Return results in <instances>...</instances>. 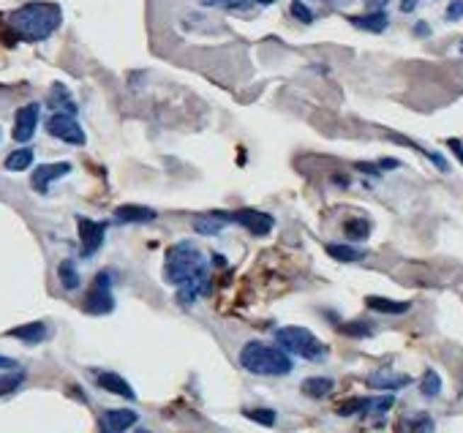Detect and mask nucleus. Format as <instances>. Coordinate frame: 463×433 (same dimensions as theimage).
<instances>
[{
	"label": "nucleus",
	"instance_id": "obj_1",
	"mask_svg": "<svg viewBox=\"0 0 463 433\" xmlns=\"http://www.w3.org/2000/svg\"><path fill=\"white\" fill-rule=\"evenodd\" d=\"M60 19H63V11L57 3L38 0V3H25L22 9H17L8 17V22L25 41H44L60 28Z\"/></svg>",
	"mask_w": 463,
	"mask_h": 433
},
{
	"label": "nucleus",
	"instance_id": "obj_2",
	"mask_svg": "<svg viewBox=\"0 0 463 433\" xmlns=\"http://www.w3.org/2000/svg\"><path fill=\"white\" fill-rule=\"evenodd\" d=\"M207 273H210V264L194 243L180 240L166 251V259H164V281L166 283L183 286V283L207 276Z\"/></svg>",
	"mask_w": 463,
	"mask_h": 433
},
{
	"label": "nucleus",
	"instance_id": "obj_3",
	"mask_svg": "<svg viewBox=\"0 0 463 433\" xmlns=\"http://www.w3.org/2000/svg\"><path fill=\"white\" fill-rule=\"evenodd\" d=\"M237 360L253 376H289L292 368H295V360L286 354L284 349L278 344L270 347L265 341H248L246 347L240 349Z\"/></svg>",
	"mask_w": 463,
	"mask_h": 433
},
{
	"label": "nucleus",
	"instance_id": "obj_4",
	"mask_svg": "<svg viewBox=\"0 0 463 433\" xmlns=\"http://www.w3.org/2000/svg\"><path fill=\"white\" fill-rule=\"evenodd\" d=\"M275 344L284 349L289 357L295 354V357H303L308 363H324L327 360V352H330L311 330L297 327V325L275 330Z\"/></svg>",
	"mask_w": 463,
	"mask_h": 433
},
{
	"label": "nucleus",
	"instance_id": "obj_5",
	"mask_svg": "<svg viewBox=\"0 0 463 433\" xmlns=\"http://www.w3.org/2000/svg\"><path fill=\"white\" fill-rule=\"evenodd\" d=\"M218 215L224 221L243 226L253 237H268L270 232L275 229V218L270 213H262V210H253V208H240V210H232V213H218Z\"/></svg>",
	"mask_w": 463,
	"mask_h": 433
},
{
	"label": "nucleus",
	"instance_id": "obj_6",
	"mask_svg": "<svg viewBox=\"0 0 463 433\" xmlns=\"http://www.w3.org/2000/svg\"><path fill=\"white\" fill-rule=\"evenodd\" d=\"M85 311L93 313V316H107V313L115 311V295H112V276H109V270L96 276L90 292L85 295Z\"/></svg>",
	"mask_w": 463,
	"mask_h": 433
},
{
	"label": "nucleus",
	"instance_id": "obj_7",
	"mask_svg": "<svg viewBox=\"0 0 463 433\" xmlns=\"http://www.w3.org/2000/svg\"><path fill=\"white\" fill-rule=\"evenodd\" d=\"M47 134L55 139H60V142H66V145H76V147H82L88 137H85V131H82V125L76 123L74 115H66V112H52L50 115V120H47Z\"/></svg>",
	"mask_w": 463,
	"mask_h": 433
},
{
	"label": "nucleus",
	"instance_id": "obj_8",
	"mask_svg": "<svg viewBox=\"0 0 463 433\" xmlns=\"http://www.w3.org/2000/svg\"><path fill=\"white\" fill-rule=\"evenodd\" d=\"M76 232H79V243H82V257H93L101 245H104V235H107V226L79 215L76 218Z\"/></svg>",
	"mask_w": 463,
	"mask_h": 433
},
{
	"label": "nucleus",
	"instance_id": "obj_9",
	"mask_svg": "<svg viewBox=\"0 0 463 433\" xmlns=\"http://www.w3.org/2000/svg\"><path fill=\"white\" fill-rule=\"evenodd\" d=\"M38 115H41V106L38 104H25L17 109V115H14V131H11V137L14 142H30L33 134H36V125H38Z\"/></svg>",
	"mask_w": 463,
	"mask_h": 433
},
{
	"label": "nucleus",
	"instance_id": "obj_10",
	"mask_svg": "<svg viewBox=\"0 0 463 433\" xmlns=\"http://www.w3.org/2000/svg\"><path fill=\"white\" fill-rule=\"evenodd\" d=\"M69 172H72V164H69V161L41 164V167H36V172L30 174V186H33V191H36V193H47L55 180L66 177Z\"/></svg>",
	"mask_w": 463,
	"mask_h": 433
},
{
	"label": "nucleus",
	"instance_id": "obj_11",
	"mask_svg": "<svg viewBox=\"0 0 463 433\" xmlns=\"http://www.w3.org/2000/svg\"><path fill=\"white\" fill-rule=\"evenodd\" d=\"M96 384L101 387V390H107L112 395H120L125 400H137V393H134V387L128 384V381L120 376V373H112V371H101L98 376H96Z\"/></svg>",
	"mask_w": 463,
	"mask_h": 433
},
{
	"label": "nucleus",
	"instance_id": "obj_12",
	"mask_svg": "<svg viewBox=\"0 0 463 433\" xmlns=\"http://www.w3.org/2000/svg\"><path fill=\"white\" fill-rule=\"evenodd\" d=\"M210 292V276H202V278H194V281H188V283H183L178 286V305L180 308H188V305H194L199 297H205Z\"/></svg>",
	"mask_w": 463,
	"mask_h": 433
},
{
	"label": "nucleus",
	"instance_id": "obj_13",
	"mask_svg": "<svg viewBox=\"0 0 463 433\" xmlns=\"http://www.w3.org/2000/svg\"><path fill=\"white\" fill-rule=\"evenodd\" d=\"M139 422V415L134 409H109L104 412V428L109 433H125Z\"/></svg>",
	"mask_w": 463,
	"mask_h": 433
},
{
	"label": "nucleus",
	"instance_id": "obj_14",
	"mask_svg": "<svg viewBox=\"0 0 463 433\" xmlns=\"http://www.w3.org/2000/svg\"><path fill=\"white\" fill-rule=\"evenodd\" d=\"M411 384V376L406 373H392V371H376L368 376V387H374V390H404V387H409Z\"/></svg>",
	"mask_w": 463,
	"mask_h": 433
},
{
	"label": "nucleus",
	"instance_id": "obj_15",
	"mask_svg": "<svg viewBox=\"0 0 463 433\" xmlns=\"http://www.w3.org/2000/svg\"><path fill=\"white\" fill-rule=\"evenodd\" d=\"M349 22L355 25L357 30H365V33H384L390 17L384 11H371V14H360V17H349Z\"/></svg>",
	"mask_w": 463,
	"mask_h": 433
},
{
	"label": "nucleus",
	"instance_id": "obj_16",
	"mask_svg": "<svg viewBox=\"0 0 463 433\" xmlns=\"http://www.w3.org/2000/svg\"><path fill=\"white\" fill-rule=\"evenodd\" d=\"M115 218L120 224H144V221H156V210L142 205H123L115 210Z\"/></svg>",
	"mask_w": 463,
	"mask_h": 433
},
{
	"label": "nucleus",
	"instance_id": "obj_17",
	"mask_svg": "<svg viewBox=\"0 0 463 433\" xmlns=\"http://www.w3.org/2000/svg\"><path fill=\"white\" fill-rule=\"evenodd\" d=\"M8 335H11V338H17V341H22V344H41V341H47L50 327H47L44 322H30V325L14 327Z\"/></svg>",
	"mask_w": 463,
	"mask_h": 433
},
{
	"label": "nucleus",
	"instance_id": "obj_18",
	"mask_svg": "<svg viewBox=\"0 0 463 433\" xmlns=\"http://www.w3.org/2000/svg\"><path fill=\"white\" fill-rule=\"evenodd\" d=\"M47 104L52 106L55 112L76 115V104H74L72 93H69V87L60 85V82H55V85H52V90H50V99H47Z\"/></svg>",
	"mask_w": 463,
	"mask_h": 433
},
{
	"label": "nucleus",
	"instance_id": "obj_19",
	"mask_svg": "<svg viewBox=\"0 0 463 433\" xmlns=\"http://www.w3.org/2000/svg\"><path fill=\"white\" fill-rule=\"evenodd\" d=\"M365 305L376 313H384V316H401L411 308L409 303H398V300H387V297H365Z\"/></svg>",
	"mask_w": 463,
	"mask_h": 433
},
{
	"label": "nucleus",
	"instance_id": "obj_20",
	"mask_svg": "<svg viewBox=\"0 0 463 433\" xmlns=\"http://www.w3.org/2000/svg\"><path fill=\"white\" fill-rule=\"evenodd\" d=\"M324 251H327L336 262H346V264L365 259V254H368V251L357 248V245H346V243H330V245H324Z\"/></svg>",
	"mask_w": 463,
	"mask_h": 433
},
{
	"label": "nucleus",
	"instance_id": "obj_21",
	"mask_svg": "<svg viewBox=\"0 0 463 433\" xmlns=\"http://www.w3.org/2000/svg\"><path fill=\"white\" fill-rule=\"evenodd\" d=\"M333 387H336V381L330 379V376H311V379L303 381V395H308V398H327L330 393H333Z\"/></svg>",
	"mask_w": 463,
	"mask_h": 433
},
{
	"label": "nucleus",
	"instance_id": "obj_22",
	"mask_svg": "<svg viewBox=\"0 0 463 433\" xmlns=\"http://www.w3.org/2000/svg\"><path fill=\"white\" fill-rule=\"evenodd\" d=\"M57 281H60V286H63L66 292H74V289H79L82 278H79V270H76L74 259H63L60 264H57Z\"/></svg>",
	"mask_w": 463,
	"mask_h": 433
},
{
	"label": "nucleus",
	"instance_id": "obj_23",
	"mask_svg": "<svg viewBox=\"0 0 463 433\" xmlns=\"http://www.w3.org/2000/svg\"><path fill=\"white\" fill-rule=\"evenodd\" d=\"M371 221L368 218H349V221H343V235L352 240V243H362V240H368L371 237Z\"/></svg>",
	"mask_w": 463,
	"mask_h": 433
},
{
	"label": "nucleus",
	"instance_id": "obj_24",
	"mask_svg": "<svg viewBox=\"0 0 463 433\" xmlns=\"http://www.w3.org/2000/svg\"><path fill=\"white\" fill-rule=\"evenodd\" d=\"M33 158H36L33 147H19V150H14V153L6 156V169H8V172H25V169H30Z\"/></svg>",
	"mask_w": 463,
	"mask_h": 433
},
{
	"label": "nucleus",
	"instance_id": "obj_25",
	"mask_svg": "<svg viewBox=\"0 0 463 433\" xmlns=\"http://www.w3.org/2000/svg\"><path fill=\"white\" fill-rule=\"evenodd\" d=\"M194 229L199 235H207V237H215L224 232V218L218 213H210V215H199L194 218Z\"/></svg>",
	"mask_w": 463,
	"mask_h": 433
},
{
	"label": "nucleus",
	"instance_id": "obj_26",
	"mask_svg": "<svg viewBox=\"0 0 463 433\" xmlns=\"http://www.w3.org/2000/svg\"><path fill=\"white\" fill-rule=\"evenodd\" d=\"M401 425H404V433H433V417L417 412V415L406 417Z\"/></svg>",
	"mask_w": 463,
	"mask_h": 433
},
{
	"label": "nucleus",
	"instance_id": "obj_27",
	"mask_svg": "<svg viewBox=\"0 0 463 433\" xmlns=\"http://www.w3.org/2000/svg\"><path fill=\"white\" fill-rule=\"evenodd\" d=\"M338 330L343 335H349V338H371L374 335V325L371 322H346V325H338Z\"/></svg>",
	"mask_w": 463,
	"mask_h": 433
},
{
	"label": "nucleus",
	"instance_id": "obj_28",
	"mask_svg": "<svg viewBox=\"0 0 463 433\" xmlns=\"http://www.w3.org/2000/svg\"><path fill=\"white\" fill-rule=\"evenodd\" d=\"M420 393H423L425 398H436V395L442 393V379H439V373H436V371H425V373H423Z\"/></svg>",
	"mask_w": 463,
	"mask_h": 433
},
{
	"label": "nucleus",
	"instance_id": "obj_29",
	"mask_svg": "<svg viewBox=\"0 0 463 433\" xmlns=\"http://www.w3.org/2000/svg\"><path fill=\"white\" fill-rule=\"evenodd\" d=\"M243 415L248 417V420H253L256 425H265V428H273L275 420H278V415H275L273 409H246Z\"/></svg>",
	"mask_w": 463,
	"mask_h": 433
},
{
	"label": "nucleus",
	"instance_id": "obj_30",
	"mask_svg": "<svg viewBox=\"0 0 463 433\" xmlns=\"http://www.w3.org/2000/svg\"><path fill=\"white\" fill-rule=\"evenodd\" d=\"M205 9H229V11H240L248 9L253 0H199Z\"/></svg>",
	"mask_w": 463,
	"mask_h": 433
},
{
	"label": "nucleus",
	"instance_id": "obj_31",
	"mask_svg": "<svg viewBox=\"0 0 463 433\" xmlns=\"http://www.w3.org/2000/svg\"><path fill=\"white\" fill-rule=\"evenodd\" d=\"M289 11H292V17L295 19H300V22H303V25H311V22H314V11H311V9H308V6H305L303 0H295V3H292V9H289Z\"/></svg>",
	"mask_w": 463,
	"mask_h": 433
},
{
	"label": "nucleus",
	"instance_id": "obj_32",
	"mask_svg": "<svg viewBox=\"0 0 463 433\" xmlns=\"http://www.w3.org/2000/svg\"><path fill=\"white\" fill-rule=\"evenodd\" d=\"M365 412V398H355V400H346L343 406H338V415L341 417H352V415H362Z\"/></svg>",
	"mask_w": 463,
	"mask_h": 433
},
{
	"label": "nucleus",
	"instance_id": "obj_33",
	"mask_svg": "<svg viewBox=\"0 0 463 433\" xmlns=\"http://www.w3.org/2000/svg\"><path fill=\"white\" fill-rule=\"evenodd\" d=\"M447 19H450V22L463 19V0H452V3L447 6Z\"/></svg>",
	"mask_w": 463,
	"mask_h": 433
},
{
	"label": "nucleus",
	"instance_id": "obj_34",
	"mask_svg": "<svg viewBox=\"0 0 463 433\" xmlns=\"http://www.w3.org/2000/svg\"><path fill=\"white\" fill-rule=\"evenodd\" d=\"M447 145H450V150H452V153L458 156V161L463 164V145H461V142H458V139H450Z\"/></svg>",
	"mask_w": 463,
	"mask_h": 433
},
{
	"label": "nucleus",
	"instance_id": "obj_35",
	"mask_svg": "<svg viewBox=\"0 0 463 433\" xmlns=\"http://www.w3.org/2000/svg\"><path fill=\"white\" fill-rule=\"evenodd\" d=\"M401 167V161H395V158H384V161H379V169H398Z\"/></svg>",
	"mask_w": 463,
	"mask_h": 433
},
{
	"label": "nucleus",
	"instance_id": "obj_36",
	"mask_svg": "<svg viewBox=\"0 0 463 433\" xmlns=\"http://www.w3.org/2000/svg\"><path fill=\"white\" fill-rule=\"evenodd\" d=\"M417 3H420V0H401V11H404V14H409V11L417 9Z\"/></svg>",
	"mask_w": 463,
	"mask_h": 433
},
{
	"label": "nucleus",
	"instance_id": "obj_37",
	"mask_svg": "<svg viewBox=\"0 0 463 433\" xmlns=\"http://www.w3.org/2000/svg\"><path fill=\"white\" fill-rule=\"evenodd\" d=\"M390 0H368V6L374 9V11H384V6H387Z\"/></svg>",
	"mask_w": 463,
	"mask_h": 433
},
{
	"label": "nucleus",
	"instance_id": "obj_38",
	"mask_svg": "<svg viewBox=\"0 0 463 433\" xmlns=\"http://www.w3.org/2000/svg\"><path fill=\"white\" fill-rule=\"evenodd\" d=\"M414 33H417V35H428V33H430V28H428L425 22H420V25L414 28Z\"/></svg>",
	"mask_w": 463,
	"mask_h": 433
},
{
	"label": "nucleus",
	"instance_id": "obj_39",
	"mask_svg": "<svg viewBox=\"0 0 463 433\" xmlns=\"http://www.w3.org/2000/svg\"><path fill=\"white\" fill-rule=\"evenodd\" d=\"M0 368H17V363L11 357H0Z\"/></svg>",
	"mask_w": 463,
	"mask_h": 433
},
{
	"label": "nucleus",
	"instance_id": "obj_40",
	"mask_svg": "<svg viewBox=\"0 0 463 433\" xmlns=\"http://www.w3.org/2000/svg\"><path fill=\"white\" fill-rule=\"evenodd\" d=\"M253 3H259V6H273L275 0H253Z\"/></svg>",
	"mask_w": 463,
	"mask_h": 433
},
{
	"label": "nucleus",
	"instance_id": "obj_41",
	"mask_svg": "<svg viewBox=\"0 0 463 433\" xmlns=\"http://www.w3.org/2000/svg\"><path fill=\"white\" fill-rule=\"evenodd\" d=\"M137 433H150V431H144V428H139V431H137Z\"/></svg>",
	"mask_w": 463,
	"mask_h": 433
},
{
	"label": "nucleus",
	"instance_id": "obj_42",
	"mask_svg": "<svg viewBox=\"0 0 463 433\" xmlns=\"http://www.w3.org/2000/svg\"><path fill=\"white\" fill-rule=\"evenodd\" d=\"M101 433H109V431H107V428H104V431H101Z\"/></svg>",
	"mask_w": 463,
	"mask_h": 433
},
{
	"label": "nucleus",
	"instance_id": "obj_43",
	"mask_svg": "<svg viewBox=\"0 0 463 433\" xmlns=\"http://www.w3.org/2000/svg\"><path fill=\"white\" fill-rule=\"evenodd\" d=\"M0 137H3V131H0Z\"/></svg>",
	"mask_w": 463,
	"mask_h": 433
},
{
	"label": "nucleus",
	"instance_id": "obj_44",
	"mask_svg": "<svg viewBox=\"0 0 463 433\" xmlns=\"http://www.w3.org/2000/svg\"><path fill=\"white\" fill-rule=\"evenodd\" d=\"M324 3H330V0H324Z\"/></svg>",
	"mask_w": 463,
	"mask_h": 433
},
{
	"label": "nucleus",
	"instance_id": "obj_45",
	"mask_svg": "<svg viewBox=\"0 0 463 433\" xmlns=\"http://www.w3.org/2000/svg\"><path fill=\"white\" fill-rule=\"evenodd\" d=\"M461 50H463V44H461Z\"/></svg>",
	"mask_w": 463,
	"mask_h": 433
},
{
	"label": "nucleus",
	"instance_id": "obj_46",
	"mask_svg": "<svg viewBox=\"0 0 463 433\" xmlns=\"http://www.w3.org/2000/svg\"><path fill=\"white\" fill-rule=\"evenodd\" d=\"M0 381H3V379H0Z\"/></svg>",
	"mask_w": 463,
	"mask_h": 433
}]
</instances>
